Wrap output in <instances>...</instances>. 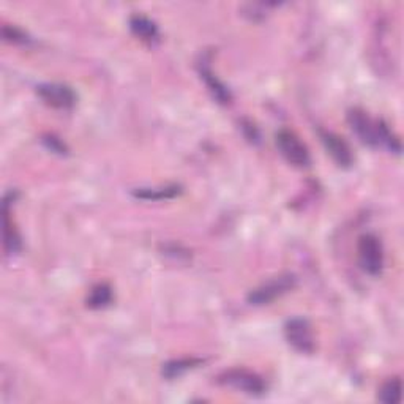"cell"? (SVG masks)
<instances>
[{
  "label": "cell",
  "instance_id": "obj_1",
  "mask_svg": "<svg viewBox=\"0 0 404 404\" xmlns=\"http://www.w3.org/2000/svg\"><path fill=\"white\" fill-rule=\"evenodd\" d=\"M295 276L290 273L275 276V278L262 283L261 286L253 289L251 293L248 294V302L254 305V307H262V305L272 303L273 300L280 299L281 295L289 293V290H293L295 288Z\"/></svg>",
  "mask_w": 404,
  "mask_h": 404
},
{
  "label": "cell",
  "instance_id": "obj_2",
  "mask_svg": "<svg viewBox=\"0 0 404 404\" xmlns=\"http://www.w3.org/2000/svg\"><path fill=\"white\" fill-rule=\"evenodd\" d=\"M359 264L361 271L371 276H378L384 268V248L381 240L374 234H365L361 236L357 245Z\"/></svg>",
  "mask_w": 404,
  "mask_h": 404
},
{
  "label": "cell",
  "instance_id": "obj_3",
  "mask_svg": "<svg viewBox=\"0 0 404 404\" xmlns=\"http://www.w3.org/2000/svg\"><path fill=\"white\" fill-rule=\"evenodd\" d=\"M276 147L288 163L295 168H308L311 157L308 147L302 143V139L294 131L283 129L275 136Z\"/></svg>",
  "mask_w": 404,
  "mask_h": 404
},
{
  "label": "cell",
  "instance_id": "obj_4",
  "mask_svg": "<svg viewBox=\"0 0 404 404\" xmlns=\"http://www.w3.org/2000/svg\"><path fill=\"white\" fill-rule=\"evenodd\" d=\"M218 382L254 396L262 395L267 390L264 379L256 373L245 370V368H232V370L224 371L223 374H219Z\"/></svg>",
  "mask_w": 404,
  "mask_h": 404
},
{
  "label": "cell",
  "instance_id": "obj_5",
  "mask_svg": "<svg viewBox=\"0 0 404 404\" xmlns=\"http://www.w3.org/2000/svg\"><path fill=\"white\" fill-rule=\"evenodd\" d=\"M285 337L289 346L300 354H313L316 342L311 324L305 317H293L285 325Z\"/></svg>",
  "mask_w": 404,
  "mask_h": 404
},
{
  "label": "cell",
  "instance_id": "obj_6",
  "mask_svg": "<svg viewBox=\"0 0 404 404\" xmlns=\"http://www.w3.org/2000/svg\"><path fill=\"white\" fill-rule=\"evenodd\" d=\"M347 122H349L352 131L357 134L359 139L365 146L378 147L381 146L379 141V122H376L365 111L354 108L347 112Z\"/></svg>",
  "mask_w": 404,
  "mask_h": 404
},
{
  "label": "cell",
  "instance_id": "obj_7",
  "mask_svg": "<svg viewBox=\"0 0 404 404\" xmlns=\"http://www.w3.org/2000/svg\"><path fill=\"white\" fill-rule=\"evenodd\" d=\"M37 95L48 106L55 109H72L77 100L72 87L59 82L40 84L37 87Z\"/></svg>",
  "mask_w": 404,
  "mask_h": 404
},
{
  "label": "cell",
  "instance_id": "obj_8",
  "mask_svg": "<svg viewBox=\"0 0 404 404\" xmlns=\"http://www.w3.org/2000/svg\"><path fill=\"white\" fill-rule=\"evenodd\" d=\"M319 136H321L325 151H327V153L338 166H342V168L352 166V163H354L352 148L349 144L346 143L344 138L338 136V134L332 133V131H324V130L319 131Z\"/></svg>",
  "mask_w": 404,
  "mask_h": 404
},
{
  "label": "cell",
  "instance_id": "obj_9",
  "mask_svg": "<svg viewBox=\"0 0 404 404\" xmlns=\"http://www.w3.org/2000/svg\"><path fill=\"white\" fill-rule=\"evenodd\" d=\"M13 197V193L6 195L5 200H4V205H2V210H4V245H5V250L9 254H15L21 250V237L16 231L15 226L11 224L10 222V200Z\"/></svg>",
  "mask_w": 404,
  "mask_h": 404
},
{
  "label": "cell",
  "instance_id": "obj_10",
  "mask_svg": "<svg viewBox=\"0 0 404 404\" xmlns=\"http://www.w3.org/2000/svg\"><path fill=\"white\" fill-rule=\"evenodd\" d=\"M130 29L138 38L147 41V43H155L160 40L157 24L143 15H133L130 18Z\"/></svg>",
  "mask_w": 404,
  "mask_h": 404
},
{
  "label": "cell",
  "instance_id": "obj_11",
  "mask_svg": "<svg viewBox=\"0 0 404 404\" xmlns=\"http://www.w3.org/2000/svg\"><path fill=\"white\" fill-rule=\"evenodd\" d=\"M200 73H201L202 80L205 81V84H207L212 97H214L219 104H229L232 100V95H231L229 89L226 87L224 84L219 81L214 73H212V70L209 68V65H201Z\"/></svg>",
  "mask_w": 404,
  "mask_h": 404
},
{
  "label": "cell",
  "instance_id": "obj_12",
  "mask_svg": "<svg viewBox=\"0 0 404 404\" xmlns=\"http://www.w3.org/2000/svg\"><path fill=\"white\" fill-rule=\"evenodd\" d=\"M201 359H195V357H190V359H175V360H169L166 361L165 365L161 368V374L165 376L166 379H175V378H180L182 374H185L187 371L193 370V368H197L200 365H202Z\"/></svg>",
  "mask_w": 404,
  "mask_h": 404
},
{
  "label": "cell",
  "instance_id": "obj_13",
  "mask_svg": "<svg viewBox=\"0 0 404 404\" xmlns=\"http://www.w3.org/2000/svg\"><path fill=\"white\" fill-rule=\"evenodd\" d=\"M182 193V188L179 185H168L161 188H136L133 191V196L138 200H147V201H163V200H173V197L179 196Z\"/></svg>",
  "mask_w": 404,
  "mask_h": 404
},
{
  "label": "cell",
  "instance_id": "obj_14",
  "mask_svg": "<svg viewBox=\"0 0 404 404\" xmlns=\"http://www.w3.org/2000/svg\"><path fill=\"white\" fill-rule=\"evenodd\" d=\"M112 302V289L106 283H100L90 289V293L87 295V307L90 310H102L109 307Z\"/></svg>",
  "mask_w": 404,
  "mask_h": 404
},
{
  "label": "cell",
  "instance_id": "obj_15",
  "mask_svg": "<svg viewBox=\"0 0 404 404\" xmlns=\"http://www.w3.org/2000/svg\"><path fill=\"white\" fill-rule=\"evenodd\" d=\"M401 392H403L401 379L393 378V379L387 381L386 384L379 388L378 400L386 404H396L401 401Z\"/></svg>",
  "mask_w": 404,
  "mask_h": 404
},
{
  "label": "cell",
  "instance_id": "obj_16",
  "mask_svg": "<svg viewBox=\"0 0 404 404\" xmlns=\"http://www.w3.org/2000/svg\"><path fill=\"white\" fill-rule=\"evenodd\" d=\"M2 35H4V38L6 41H10V43H19V45H23V43H27L29 41V38H27V35L23 32V31H19L18 27H10V26H4V29H2Z\"/></svg>",
  "mask_w": 404,
  "mask_h": 404
},
{
  "label": "cell",
  "instance_id": "obj_17",
  "mask_svg": "<svg viewBox=\"0 0 404 404\" xmlns=\"http://www.w3.org/2000/svg\"><path fill=\"white\" fill-rule=\"evenodd\" d=\"M43 144L51 152H55V153H59V155L67 153V146L63 144L59 138H55L54 134H48V136H45L43 138Z\"/></svg>",
  "mask_w": 404,
  "mask_h": 404
}]
</instances>
